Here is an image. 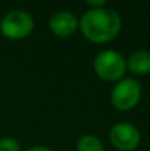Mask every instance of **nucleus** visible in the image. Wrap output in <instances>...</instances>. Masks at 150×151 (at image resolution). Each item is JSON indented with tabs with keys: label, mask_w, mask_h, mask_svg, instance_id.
<instances>
[{
	"label": "nucleus",
	"mask_w": 150,
	"mask_h": 151,
	"mask_svg": "<svg viewBox=\"0 0 150 151\" xmlns=\"http://www.w3.org/2000/svg\"><path fill=\"white\" fill-rule=\"evenodd\" d=\"M81 32L92 42H106L113 40L121 31V17L112 8L89 9L80 19Z\"/></svg>",
	"instance_id": "nucleus-1"
},
{
	"label": "nucleus",
	"mask_w": 150,
	"mask_h": 151,
	"mask_svg": "<svg viewBox=\"0 0 150 151\" xmlns=\"http://www.w3.org/2000/svg\"><path fill=\"white\" fill-rule=\"evenodd\" d=\"M93 68L96 74L105 81H117L126 72V60L120 52L106 49L94 57Z\"/></svg>",
	"instance_id": "nucleus-2"
},
{
	"label": "nucleus",
	"mask_w": 150,
	"mask_h": 151,
	"mask_svg": "<svg viewBox=\"0 0 150 151\" xmlns=\"http://www.w3.org/2000/svg\"><path fill=\"white\" fill-rule=\"evenodd\" d=\"M33 19L27 11L16 9L5 13L0 20V31L7 39L21 40L33 29Z\"/></svg>",
	"instance_id": "nucleus-3"
},
{
	"label": "nucleus",
	"mask_w": 150,
	"mask_h": 151,
	"mask_svg": "<svg viewBox=\"0 0 150 151\" xmlns=\"http://www.w3.org/2000/svg\"><path fill=\"white\" fill-rule=\"evenodd\" d=\"M141 98V85L134 78H124L112 89L110 101L118 110H130Z\"/></svg>",
	"instance_id": "nucleus-4"
},
{
	"label": "nucleus",
	"mask_w": 150,
	"mask_h": 151,
	"mask_svg": "<svg viewBox=\"0 0 150 151\" xmlns=\"http://www.w3.org/2000/svg\"><path fill=\"white\" fill-rule=\"evenodd\" d=\"M110 141L120 151H133L140 145L141 135L134 125L128 122H120L112 127Z\"/></svg>",
	"instance_id": "nucleus-5"
},
{
	"label": "nucleus",
	"mask_w": 150,
	"mask_h": 151,
	"mask_svg": "<svg viewBox=\"0 0 150 151\" xmlns=\"http://www.w3.org/2000/svg\"><path fill=\"white\" fill-rule=\"evenodd\" d=\"M80 21L74 13L69 11H58L52 15L49 20V28L56 36L68 37L76 32L79 28Z\"/></svg>",
	"instance_id": "nucleus-6"
},
{
	"label": "nucleus",
	"mask_w": 150,
	"mask_h": 151,
	"mask_svg": "<svg viewBox=\"0 0 150 151\" xmlns=\"http://www.w3.org/2000/svg\"><path fill=\"white\" fill-rule=\"evenodd\" d=\"M126 65L136 74L150 73V52L145 49L136 50L129 57Z\"/></svg>",
	"instance_id": "nucleus-7"
},
{
	"label": "nucleus",
	"mask_w": 150,
	"mask_h": 151,
	"mask_svg": "<svg viewBox=\"0 0 150 151\" xmlns=\"http://www.w3.org/2000/svg\"><path fill=\"white\" fill-rule=\"evenodd\" d=\"M77 151H105L101 141L94 135H84L77 142Z\"/></svg>",
	"instance_id": "nucleus-8"
},
{
	"label": "nucleus",
	"mask_w": 150,
	"mask_h": 151,
	"mask_svg": "<svg viewBox=\"0 0 150 151\" xmlns=\"http://www.w3.org/2000/svg\"><path fill=\"white\" fill-rule=\"evenodd\" d=\"M0 151H20V145L15 138L5 137L0 139Z\"/></svg>",
	"instance_id": "nucleus-9"
},
{
	"label": "nucleus",
	"mask_w": 150,
	"mask_h": 151,
	"mask_svg": "<svg viewBox=\"0 0 150 151\" xmlns=\"http://www.w3.org/2000/svg\"><path fill=\"white\" fill-rule=\"evenodd\" d=\"M87 5H89L90 9H98V8L105 7V0H87Z\"/></svg>",
	"instance_id": "nucleus-10"
},
{
	"label": "nucleus",
	"mask_w": 150,
	"mask_h": 151,
	"mask_svg": "<svg viewBox=\"0 0 150 151\" xmlns=\"http://www.w3.org/2000/svg\"><path fill=\"white\" fill-rule=\"evenodd\" d=\"M25 151H52L49 147H45V146H33V147H29Z\"/></svg>",
	"instance_id": "nucleus-11"
},
{
	"label": "nucleus",
	"mask_w": 150,
	"mask_h": 151,
	"mask_svg": "<svg viewBox=\"0 0 150 151\" xmlns=\"http://www.w3.org/2000/svg\"><path fill=\"white\" fill-rule=\"evenodd\" d=\"M0 20H1V19H0Z\"/></svg>",
	"instance_id": "nucleus-12"
}]
</instances>
